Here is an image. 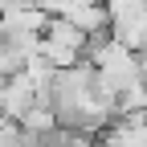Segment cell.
<instances>
[{"instance_id": "obj_1", "label": "cell", "mask_w": 147, "mask_h": 147, "mask_svg": "<svg viewBox=\"0 0 147 147\" xmlns=\"http://www.w3.org/2000/svg\"><path fill=\"white\" fill-rule=\"evenodd\" d=\"M33 102H37V86L29 82L25 69H16V74H8V78H0V115H4L8 123H16Z\"/></svg>"}, {"instance_id": "obj_2", "label": "cell", "mask_w": 147, "mask_h": 147, "mask_svg": "<svg viewBox=\"0 0 147 147\" xmlns=\"http://www.w3.org/2000/svg\"><path fill=\"white\" fill-rule=\"evenodd\" d=\"M45 21L49 12L37 4V0H25V4H12L0 12V29L4 33H29V37H41L45 33Z\"/></svg>"}, {"instance_id": "obj_3", "label": "cell", "mask_w": 147, "mask_h": 147, "mask_svg": "<svg viewBox=\"0 0 147 147\" xmlns=\"http://www.w3.org/2000/svg\"><path fill=\"white\" fill-rule=\"evenodd\" d=\"M41 37H49V41H57V45H69V49H82V57H86V33L74 25V21L57 16V12L45 21V33H41Z\"/></svg>"}, {"instance_id": "obj_4", "label": "cell", "mask_w": 147, "mask_h": 147, "mask_svg": "<svg viewBox=\"0 0 147 147\" xmlns=\"http://www.w3.org/2000/svg\"><path fill=\"white\" fill-rule=\"evenodd\" d=\"M37 53L41 57H49L53 65H74V61H82V49H69V45H57V41H49V37H41V45H37Z\"/></svg>"}]
</instances>
